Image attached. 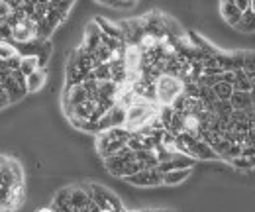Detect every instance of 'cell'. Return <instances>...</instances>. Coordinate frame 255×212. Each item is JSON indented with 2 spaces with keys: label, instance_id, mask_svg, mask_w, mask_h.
Segmentation results:
<instances>
[{
  "label": "cell",
  "instance_id": "1",
  "mask_svg": "<svg viewBox=\"0 0 255 212\" xmlns=\"http://www.w3.org/2000/svg\"><path fill=\"white\" fill-rule=\"evenodd\" d=\"M43 83H45V71H43V67H39V69H35L33 73H30L26 77V91L28 92L39 91L43 87Z\"/></svg>",
  "mask_w": 255,
  "mask_h": 212
},
{
  "label": "cell",
  "instance_id": "2",
  "mask_svg": "<svg viewBox=\"0 0 255 212\" xmlns=\"http://www.w3.org/2000/svg\"><path fill=\"white\" fill-rule=\"evenodd\" d=\"M191 173V167L189 169H175V171H169L163 175V183L165 185H179L181 181H185Z\"/></svg>",
  "mask_w": 255,
  "mask_h": 212
},
{
  "label": "cell",
  "instance_id": "3",
  "mask_svg": "<svg viewBox=\"0 0 255 212\" xmlns=\"http://www.w3.org/2000/svg\"><path fill=\"white\" fill-rule=\"evenodd\" d=\"M37 212H55V211H53V209H39Z\"/></svg>",
  "mask_w": 255,
  "mask_h": 212
}]
</instances>
